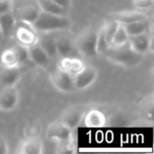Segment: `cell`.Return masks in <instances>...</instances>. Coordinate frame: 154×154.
<instances>
[{"mask_svg": "<svg viewBox=\"0 0 154 154\" xmlns=\"http://www.w3.org/2000/svg\"><path fill=\"white\" fill-rule=\"evenodd\" d=\"M41 10L36 3V0L33 2H29L23 4L17 10V21H22L32 24L40 14Z\"/></svg>", "mask_w": 154, "mask_h": 154, "instance_id": "14", "label": "cell"}, {"mask_svg": "<svg viewBox=\"0 0 154 154\" xmlns=\"http://www.w3.org/2000/svg\"><path fill=\"white\" fill-rule=\"evenodd\" d=\"M109 45L106 42L104 27L102 26L97 32V52L99 55H102L107 49Z\"/></svg>", "mask_w": 154, "mask_h": 154, "instance_id": "26", "label": "cell"}, {"mask_svg": "<svg viewBox=\"0 0 154 154\" xmlns=\"http://www.w3.org/2000/svg\"><path fill=\"white\" fill-rule=\"evenodd\" d=\"M17 152L20 154L43 153V143L40 137L25 138L20 143Z\"/></svg>", "mask_w": 154, "mask_h": 154, "instance_id": "18", "label": "cell"}, {"mask_svg": "<svg viewBox=\"0 0 154 154\" xmlns=\"http://www.w3.org/2000/svg\"><path fill=\"white\" fill-rule=\"evenodd\" d=\"M97 30L93 26H88L83 29L74 40V43L79 56L91 58L97 55Z\"/></svg>", "mask_w": 154, "mask_h": 154, "instance_id": "3", "label": "cell"}, {"mask_svg": "<svg viewBox=\"0 0 154 154\" xmlns=\"http://www.w3.org/2000/svg\"><path fill=\"white\" fill-rule=\"evenodd\" d=\"M13 47L14 48V50L16 51L19 65L22 67L29 60V49H28V47L22 45L20 43H17V44L14 45Z\"/></svg>", "mask_w": 154, "mask_h": 154, "instance_id": "27", "label": "cell"}, {"mask_svg": "<svg viewBox=\"0 0 154 154\" xmlns=\"http://www.w3.org/2000/svg\"><path fill=\"white\" fill-rule=\"evenodd\" d=\"M46 138L55 143H62L72 139L73 130L67 127L60 120L51 123L46 131Z\"/></svg>", "mask_w": 154, "mask_h": 154, "instance_id": "6", "label": "cell"}, {"mask_svg": "<svg viewBox=\"0 0 154 154\" xmlns=\"http://www.w3.org/2000/svg\"><path fill=\"white\" fill-rule=\"evenodd\" d=\"M106 59L125 68L137 67L143 60V56L136 53L130 47L129 42L119 47H109L103 54Z\"/></svg>", "mask_w": 154, "mask_h": 154, "instance_id": "2", "label": "cell"}, {"mask_svg": "<svg viewBox=\"0 0 154 154\" xmlns=\"http://www.w3.org/2000/svg\"><path fill=\"white\" fill-rule=\"evenodd\" d=\"M14 11L13 0H0V14Z\"/></svg>", "mask_w": 154, "mask_h": 154, "instance_id": "30", "label": "cell"}, {"mask_svg": "<svg viewBox=\"0 0 154 154\" xmlns=\"http://www.w3.org/2000/svg\"><path fill=\"white\" fill-rule=\"evenodd\" d=\"M56 49L57 54L60 58L72 56L79 57L74 43V40L69 35L65 34L64 32H56Z\"/></svg>", "mask_w": 154, "mask_h": 154, "instance_id": "8", "label": "cell"}, {"mask_svg": "<svg viewBox=\"0 0 154 154\" xmlns=\"http://www.w3.org/2000/svg\"><path fill=\"white\" fill-rule=\"evenodd\" d=\"M13 32L18 43L26 47H31L38 42V32L28 23L17 21Z\"/></svg>", "mask_w": 154, "mask_h": 154, "instance_id": "4", "label": "cell"}, {"mask_svg": "<svg viewBox=\"0 0 154 154\" xmlns=\"http://www.w3.org/2000/svg\"><path fill=\"white\" fill-rule=\"evenodd\" d=\"M16 22L14 11L0 14V32L4 39L7 38L14 32Z\"/></svg>", "mask_w": 154, "mask_h": 154, "instance_id": "21", "label": "cell"}, {"mask_svg": "<svg viewBox=\"0 0 154 154\" xmlns=\"http://www.w3.org/2000/svg\"><path fill=\"white\" fill-rule=\"evenodd\" d=\"M36 3L42 12L55 14V15H62L68 16L69 11L60 6L58 4L54 3L51 0H36Z\"/></svg>", "mask_w": 154, "mask_h": 154, "instance_id": "22", "label": "cell"}, {"mask_svg": "<svg viewBox=\"0 0 154 154\" xmlns=\"http://www.w3.org/2000/svg\"><path fill=\"white\" fill-rule=\"evenodd\" d=\"M124 26L128 35L131 37V36H135V35L148 32L151 30V28H152V23L148 17V18L139 20L131 23L124 24Z\"/></svg>", "mask_w": 154, "mask_h": 154, "instance_id": "20", "label": "cell"}, {"mask_svg": "<svg viewBox=\"0 0 154 154\" xmlns=\"http://www.w3.org/2000/svg\"><path fill=\"white\" fill-rule=\"evenodd\" d=\"M0 61L2 67L5 68H14V67H21L19 65L18 58L16 51L14 47H10L5 49L0 56Z\"/></svg>", "mask_w": 154, "mask_h": 154, "instance_id": "23", "label": "cell"}, {"mask_svg": "<svg viewBox=\"0 0 154 154\" xmlns=\"http://www.w3.org/2000/svg\"><path fill=\"white\" fill-rule=\"evenodd\" d=\"M154 0H133V5L135 9L140 11L150 10L153 6Z\"/></svg>", "mask_w": 154, "mask_h": 154, "instance_id": "29", "label": "cell"}, {"mask_svg": "<svg viewBox=\"0 0 154 154\" xmlns=\"http://www.w3.org/2000/svg\"><path fill=\"white\" fill-rule=\"evenodd\" d=\"M42 132V126L38 123H32L30 125H27L24 129L25 138L32 137H40Z\"/></svg>", "mask_w": 154, "mask_h": 154, "instance_id": "28", "label": "cell"}, {"mask_svg": "<svg viewBox=\"0 0 154 154\" xmlns=\"http://www.w3.org/2000/svg\"><path fill=\"white\" fill-rule=\"evenodd\" d=\"M23 75L22 67L5 68L0 69V88L16 86Z\"/></svg>", "mask_w": 154, "mask_h": 154, "instance_id": "12", "label": "cell"}, {"mask_svg": "<svg viewBox=\"0 0 154 154\" xmlns=\"http://www.w3.org/2000/svg\"><path fill=\"white\" fill-rule=\"evenodd\" d=\"M148 14L144 11L140 10H128V11H122L117 12L113 14L112 19L116 20L121 24H127L131 23L139 20H143L145 18H148Z\"/></svg>", "mask_w": 154, "mask_h": 154, "instance_id": "16", "label": "cell"}, {"mask_svg": "<svg viewBox=\"0 0 154 154\" xmlns=\"http://www.w3.org/2000/svg\"><path fill=\"white\" fill-rule=\"evenodd\" d=\"M51 1L58 4L60 6L63 7L64 9H66L68 11H69L71 5H72V0H51Z\"/></svg>", "mask_w": 154, "mask_h": 154, "instance_id": "32", "label": "cell"}, {"mask_svg": "<svg viewBox=\"0 0 154 154\" xmlns=\"http://www.w3.org/2000/svg\"><path fill=\"white\" fill-rule=\"evenodd\" d=\"M84 124L88 128H101L106 124V117L105 114L97 109L88 110L84 116Z\"/></svg>", "mask_w": 154, "mask_h": 154, "instance_id": "19", "label": "cell"}, {"mask_svg": "<svg viewBox=\"0 0 154 154\" xmlns=\"http://www.w3.org/2000/svg\"><path fill=\"white\" fill-rule=\"evenodd\" d=\"M28 49H29V60L34 65L44 69H47L50 67L51 59L38 42L31 47H28Z\"/></svg>", "mask_w": 154, "mask_h": 154, "instance_id": "15", "label": "cell"}, {"mask_svg": "<svg viewBox=\"0 0 154 154\" xmlns=\"http://www.w3.org/2000/svg\"><path fill=\"white\" fill-rule=\"evenodd\" d=\"M9 152V147L7 140L5 136L0 135V154H7Z\"/></svg>", "mask_w": 154, "mask_h": 154, "instance_id": "31", "label": "cell"}, {"mask_svg": "<svg viewBox=\"0 0 154 154\" xmlns=\"http://www.w3.org/2000/svg\"><path fill=\"white\" fill-rule=\"evenodd\" d=\"M130 36L128 35L124 24L119 23V26L116 32V34L112 40L110 47H119L129 42Z\"/></svg>", "mask_w": 154, "mask_h": 154, "instance_id": "24", "label": "cell"}, {"mask_svg": "<svg viewBox=\"0 0 154 154\" xmlns=\"http://www.w3.org/2000/svg\"><path fill=\"white\" fill-rule=\"evenodd\" d=\"M20 99L19 90L16 86L0 88V111L11 112L18 106Z\"/></svg>", "mask_w": 154, "mask_h": 154, "instance_id": "7", "label": "cell"}, {"mask_svg": "<svg viewBox=\"0 0 154 154\" xmlns=\"http://www.w3.org/2000/svg\"><path fill=\"white\" fill-rule=\"evenodd\" d=\"M38 43L51 59L58 57L56 49V32H38Z\"/></svg>", "mask_w": 154, "mask_h": 154, "instance_id": "17", "label": "cell"}, {"mask_svg": "<svg viewBox=\"0 0 154 154\" xmlns=\"http://www.w3.org/2000/svg\"><path fill=\"white\" fill-rule=\"evenodd\" d=\"M85 66L86 64L79 56H72L60 58L57 68L74 77L79 73Z\"/></svg>", "mask_w": 154, "mask_h": 154, "instance_id": "13", "label": "cell"}, {"mask_svg": "<svg viewBox=\"0 0 154 154\" xmlns=\"http://www.w3.org/2000/svg\"><path fill=\"white\" fill-rule=\"evenodd\" d=\"M32 25L37 32H58L69 31L72 26V22L69 15H55L41 11Z\"/></svg>", "mask_w": 154, "mask_h": 154, "instance_id": "1", "label": "cell"}, {"mask_svg": "<svg viewBox=\"0 0 154 154\" xmlns=\"http://www.w3.org/2000/svg\"><path fill=\"white\" fill-rule=\"evenodd\" d=\"M84 112L79 106H71L63 112L60 121L71 130L76 129L83 119Z\"/></svg>", "mask_w": 154, "mask_h": 154, "instance_id": "11", "label": "cell"}, {"mask_svg": "<svg viewBox=\"0 0 154 154\" xmlns=\"http://www.w3.org/2000/svg\"><path fill=\"white\" fill-rule=\"evenodd\" d=\"M4 38H3V36H2V34H1V32H0V41H2Z\"/></svg>", "mask_w": 154, "mask_h": 154, "instance_id": "33", "label": "cell"}, {"mask_svg": "<svg viewBox=\"0 0 154 154\" xmlns=\"http://www.w3.org/2000/svg\"><path fill=\"white\" fill-rule=\"evenodd\" d=\"M98 76L97 70L92 66H85V68L73 77L76 90H85L92 86Z\"/></svg>", "mask_w": 154, "mask_h": 154, "instance_id": "10", "label": "cell"}, {"mask_svg": "<svg viewBox=\"0 0 154 154\" xmlns=\"http://www.w3.org/2000/svg\"><path fill=\"white\" fill-rule=\"evenodd\" d=\"M50 81L51 85L60 92L72 93L76 91L73 76L58 68L50 74Z\"/></svg>", "mask_w": 154, "mask_h": 154, "instance_id": "5", "label": "cell"}, {"mask_svg": "<svg viewBox=\"0 0 154 154\" xmlns=\"http://www.w3.org/2000/svg\"><path fill=\"white\" fill-rule=\"evenodd\" d=\"M129 45L136 53L144 56L152 51V28L148 32L135 36H131Z\"/></svg>", "mask_w": 154, "mask_h": 154, "instance_id": "9", "label": "cell"}, {"mask_svg": "<svg viewBox=\"0 0 154 154\" xmlns=\"http://www.w3.org/2000/svg\"><path fill=\"white\" fill-rule=\"evenodd\" d=\"M118 26H119V23L116 22L114 19H112L109 22L106 23L105 24H103L104 31H105V35H106V42H107L109 47L111 45L112 40H113V38H114V36L116 34V32Z\"/></svg>", "mask_w": 154, "mask_h": 154, "instance_id": "25", "label": "cell"}]
</instances>
